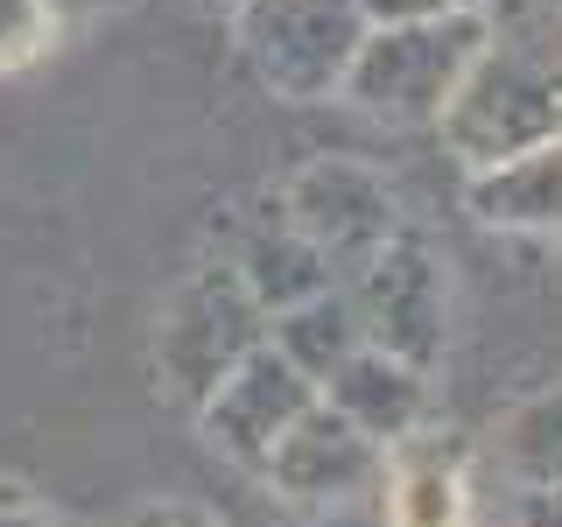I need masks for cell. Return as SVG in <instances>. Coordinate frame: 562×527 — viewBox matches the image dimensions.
<instances>
[{"mask_svg":"<svg viewBox=\"0 0 562 527\" xmlns=\"http://www.w3.org/2000/svg\"><path fill=\"white\" fill-rule=\"evenodd\" d=\"M443 148L464 169H492L541 141H562V14L541 0L485 8V49L443 105Z\"/></svg>","mask_w":562,"mask_h":527,"instance_id":"6da1fadb","label":"cell"},{"mask_svg":"<svg viewBox=\"0 0 562 527\" xmlns=\"http://www.w3.org/2000/svg\"><path fill=\"white\" fill-rule=\"evenodd\" d=\"M479 49H485V8H450L408 29H366L345 99L373 120H443Z\"/></svg>","mask_w":562,"mask_h":527,"instance_id":"7a4b0ae2","label":"cell"},{"mask_svg":"<svg viewBox=\"0 0 562 527\" xmlns=\"http://www.w3.org/2000/svg\"><path fill=\"white\" fill-rule=\"evenodd\" d=\"M268 345V310L246 295V281L225 260H204L190 281H176L155 324V373H162L169 401H183L190 415L218 394V380L233 373L246 351Z\"/></svg>","mask_w":562,"mask_h":527,"instance_id":"3957f363","label":"cell"},{"mask_svg":"<svg viewBox=\"0 0 562 527\" xmlns=\"http://www.w3.org/2000/svg\"><path fill=\"white\" fill-rule=\"evenodd\" d=\"M233 29L254 78L289 105L345 99L351 57L366 43V22L351 0H239Z\"/></svg>","mask_w":562,"mask_h":527,"instance_id":"277c9868","label":"cell"},{"mask_svg":"<svg viewBox=\"0 0 562 527\" xmlns=\"http://www.w3.org/2000/svg\"><path fill=\"white\" fill-rule=\"evenodd\" d=\"M345 303L359 316V338L386 351V359H408L429 373L443 359V330H450V289H443V260L429 254L422 233H394L366 268H351Z\"/></svg>","mask_w":562,"mask_h":527,"instance_id":"5b68a950","label":"cell"},{"mask_svg":"<svg viewBox=\"0 0 562 527\" xmlns=\"http://www.w3.org/2000/svg\"><path fill=\"white\" fill-rule=\"evenodd\" d=\"M281 211H289V225L324 254V268L338 281L351 268H366L394 233H408V225H401V198L386 190V176L351 162V155H316V162H303L289 176V190H281Z\"/></svg>","mask_w":562,"mask_h":527,"instance_id":"8992f818","label":"cell"},{"mask_svg":"<svg viewBox=\"0 0 562 527\" xmlns=\"http://www.w3.org/2000/svg\"><path fill=\"white\" fill-rule=\"evenodd\" d=\"M310 408H316V386L295 373L274 345H260V351H246L233 373L218 380V394L198 408V429H204V444L225 450L239 471H268L274 444Z\"/></svg>","mask_w":562,"mask_h":527,"instance_id":"52a82bcc","label":"cell"},{"mask_svg":"<svg viewBox=\"0 0 562 527\" xmlns=\"http://www.w3.org/2000/svg\"><path fill=\"white\" fill-rule=\"evenodd\" d=\"M380 471H386V450L366 444V436L351 429L338 408H324V394H316V408L274 444L260 479L295 506H338V500H359V492H380Z\"/></svg>","mask_w":562,"mask_h":527,"instance_id":"ba28073f","label":"cell"},{"mask_svg":"<svg viewBox=\"0 0 562 527\" xmlns=\"http://www.w3.org/2000/svg\"><path fill=\"white\" fill-rule=\"evenodd\" d=\"M316 394H324V408H338L351 429L380 450L408 444V436H422V422H429V373L408 366V359H386L373 345L351 351Z\"/></svg>","mask_w":562,"mask_h":527,"instance_id":"9c48e42d","label":"cell"},{"mask_svg":"<svg viewBox=\"0 0 562 527\" xmlns=\"http://www.w3.org/2000/svg\"><path fill=\"white\" fill-rule=\"evenodd\" d=\"M218 260L246 281V295H254V303L268 310V316L295 310V303H310V295H324V289H338V274L324 268V254H316V246L289 225L281 198H274V204H260L254 218L239 225V239L225 246Z\"/></svg>","mask_w":562,"mask_h":527,"instance_id":"30bf717a","label":"cell"},{"mask_svg":"<svg viewBox=\"0 0 562 527\" xmlns=\"http://www.w3.org/2000/svg\"><path fill=\"white\" fill-rule=\"evenodd\" d=\"M380 514H386V527H471L464 450L429 436V429L394 444L386 471H380Z\"/></svg>","mask_w":562,"mask_h":527,"instance_id":"8fae6325","label":"cell"},{"mask_svg":"<svg viewBox=\"0 0 562 527\" xmlns=\"http://www.w3.org/2000/svg\"><path fill=\"white\" fill-rule=\"evenodd\" d=\"M464 198H471V218L492 225V233L562 239V141H541V148L506 155L492 169H471Z\"/></svg>","mask_w":562,"mask_h":527,"instance_id":"7c38bea8","label":"cell"},{"mask_svg":"<svg viewBox=\"0 0 562 527\" xmlns=\"http://www.w3.org/2000/svg\"><path fill=\"white\" fill-rule=\"evenodd\" d=\"M485 457L514 492L562 485V386H541V394L514 401V408L492 422Z\"/></svg>","mask_w":562,"mask_h":527,"instance_id":"4fadbf2b","label":"cell"},{"mask_svg":"<svg viewBox=\"0 0 562 527\" xmlns=\"http://www.w3.org/2000/svg\"><path fill=\"white\" fill-rule=\"evenodd\" d=\"M268 345H274L310 386H324L366 338H359V316H351L345 289H324V295H310V303L268 316Z\"/></svg>","mask_w":562,"mask_h":527,"instance_id":"5bb4252c","label":"cell"},{"mask_svg":"<svg viewBox=\"0 0 562 527\" xmlns=\"http://www.w3.org/2000/svg\"><path fill=\"white\" fill-rule=\"evenodd\" d=\"M49 43H57V22H49L43 0H0V78L29 70Z\"/></svg>","mask_w":562,"mask_h":527,"instance_id":"9a60e30c","label":"cell"},{"mask_svg":"<svg viewBox=\"0 0 562 527\" xmlns=\"http://www.w3.org/2000/svg\"><path fill=\"white\" fill-rule=\"evenodd\" d=\"M359 8L366 29H408V22H436V14H450L457 0H351Z\"/></svg>","mask_w":562,"mask_h":527,"instance_id":"2e32d148","label":"cell"},{"mask_svg":"<svg viewBox=\"0 0 562 527\" xmlns=\"http://www.w3.org/2000/svg\"><path fill=\"white\" fill-rule=\"evenodd\" d=\"M120 527H225L211 506H190V500H155V506H134Z\"/></svg>","mask_w":562,"mask_h":527,"instance_id":"e0dca14e","label":"cell"},{"mask_svg":"<svg viewBox=\"0 0 562 527\" xmlns=\"http://www.w3.org/2000/svg\"><path fill=\"white\" fill-rule=\"evenodd\" d=\"M514 527H562V485L514 492Z\"/></svg>","mask_w":562,"mask_h":527,"instance_id":"ac0fdd59","label":"cell"},{"mask_svg":"<svg viewBox=\"0 0 562 527\" xmlns=\"http://www.w3.org/2000/svg\"><path fill=\"white\" fill-rule=\"evenodd\" d=\"M0 527H49V514L29 500V485H14V479H0Z\"/></svg>","mask_w":562,"mask_h":527,"instance_id":"d6986e66","label":"cell"},{"mask_svg":"<svg viewBox=\"0 0 562 527\" xmlns=\"http://www.w3.org/2000/svg\"><path fill=\"white\" fill-rule=\"evenodd\" d=\"M43 8H49V22H78V14L105 8V0H43Z\"/></svg>","mask_w":562,"mask_h":527,"instance_id":"ffe728a7","label":"cell"},{"mask_svg":"<svg viewBox=\"0 0 562 527\" xmlns=\"http://www.w3.org/2000/svg\"><path fill=\"white\" fill-rule=\"evenodd\" d=\"M49 527H85V520H49Z\"/></svg>","mask_w":562,"mask_h":527,"instance_id":"44dd1931","label":"cell"},{"mask_svg":"<svg viewBox=\"0 0 562 527\" xmlns=\"http://www.w3.org/2000/svg\"><path fill=\"white\" fill-rule=\"evenodd\" d=\"M457 8H485V0H457Z\"/></svg>","mask_w":562,"mask_h":527,"instance_id":"7402d4cb","label":"cell"},{"mask_svg":"<svg viewBox=\"0 0 562 527\" xmlns=\"http://www.w3.org/2000/svg\"><path fill=\"white\" fill-rule=\"evenodd\" d=\"M541 8H555V14H562V0H541Z\"/></svg>","mask_w":562,"mask_h":527,"instance_id":"603a6c76","label":"cell"},{"mask_svg":"<svg viewBox=\"0 0 562 527\" xmlns=\"http://www.w3.org/2000/svg\"><path fill=\"white\" fill-rule=\"evenodd\" d=\"M233 8H239V0H233Z\"/></svg>","mask_w":562,"mask_h":527,"instance_id":"cb8c5ba5","label":"cell"}]
</instances>
